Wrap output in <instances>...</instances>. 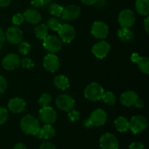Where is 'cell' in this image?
<instances>
[{"instance_id": "obj_1", "label": "cell", "mask_w": 149, "mask_h": 149, "mask_svg": "<svg viewBox=\"0 0 149 149\" xmlns=\"http://www.w3.org/2000/svg\"><path fill=\"white\" fill-rule=\"evenodd\" d=\"M20 127L27 135H36L40 130V125L37 119L31 115H27L22 118L20 121Z\"/></svg>"}, {"instance_id": "obj_2", "label": "cell", "mask_w": 149, "mask_h": 149, "mask_svg": "<svg viewBox=\"0 0 149 149\" xmlns=\"http://www.w3.org/2000/svg\"><path fill=\"white\" fill-rule=\"evenodd\" d=\"M104 93V90L98 83L93 82L87 86L84 90V96L91 101H97L100 100Z\"/></svg>"}, {"instance_id": "obj_3", "label": "cell", "mask_w": 149, "mask_h": 149, "mask_svg": "<svg viewBox=\"0 0 149 149\" xmlns=\"http://www.w3.org/2000/svg\"><path fill=\"white\" fill-rule=\"evenodd\" d=\"M130 124V129L133 134H138L145 130L148 127V121L146 118L141 115L132 116Z\"/></svg>"}, {"instance_id": "obj_4", "label": "cell", "mask_w": 149, "mask_h": 149, "mask_svg": "<svg viewBox=\"0 0 149 149\" xmlns=\"http://www.w3.org/2000/svg\"><path fill=\"white\" fill-rule=\"evenodd\" d=\"M43 46L47 51L50 53H56L62 47V42L58 36L49 35L43 39Z\"/></svg>"}, {"instance_id": "obj_5", "label": "cell", "mask_w": 149, "mask_h": 149, "mask_svg": "<svg viewBox=\"0 0 149 149\" xmlns=\"http://www.w3.org/2000/svg\"><path fill=\"white\" fill-rule=\"evenodd\" d=\"M118 21L122 28L132 27L135 22V15L130 9L123 10L119 15Z\"/></svg>"}, {"instance_id": "obj_6", "label": "cell", "mask_w": 149, "mask_h": 149, "mask_svg": "<svg viewBox=\"0 0 149 149\" xmlns=\"http://www.w3.org/2000/svg\"><path fill=\"white\" fill-rule=\"evenodd\" d=\"M87 120H88L90 126H102V125H105L107 121V114L104 110L101 109H97L92 112Z\"/></svg>"}, {"instance_id": "obj_7", "label": "cell", "mask_w": 149, "mask_h": 149, "mask_svg": "<svg viewBox=\"0 0 149 149\" xmlns=\"http://www.w3.org/2000/svg\"><path fill=\"white\" fill-rule=\"evenodd\" d=\"M57 107L64 111H69L74 109L75 100L71 96L66 94L60 95L55 100Z\"/></svg>"}, {"instance_id": "obj_8", "label": "cell", "mask_w": 149, "mask_h": 149, "mask_svg": "<svg viewBox=\"0 0 149 149\" xmlns=\"http://www.w3.org/2000/svg\"><path fill=\"white\" fill-rule=\"evenodd\" d=\"M58 31L61 40L65 43H70L74 39L76 36V31L71 25L65 24L61 25Z\"/></svg>"}, {"instance_id": "obj_9", "label": "cell", "mask_w": 149, "mask_h": 149, "mask_svg": "<svg viewBox=\"0 0 149 149\" xmlns=\"http://www.w3.org/2000/svg\"><path fill=\"white\" fill-rule=\"evenodd\" d=\"M109 26L104 22L96 21L92 26L91 33L96 39H106L109 35Z\"/></svg>"}, {"instance_id": "obj_10", "label": "cell", "mask_w": 149, "mask_h": 149, "mask_svg": "<svg viewBox=\"0 0 149 149\" xmlns=\"http://www.w3.org/2000/svg\"><path fill=\"white\" fill-rule=\"evenodd\" d=\"M100 146L102 149H118L119 141L114 135L108 132L100 137Z\"/></svg>"}, {"instance_id": "obj_11", "label": "cell", "mask_w": 149, "mask_h": 149, "mask_svg": "<svg viewBox=\"0 0 149 149\" xmlns=\"http://www.w3.org/2000/svg\"><path fill=\"white\" fill-rule=\"evenodd\" d=\"M39 119L42 122L46 124H52L56 121L57 113L52 107L45 106L42 107L39 112Z\"/></svg>"}, {"instance_id": "obj_12", "label": "cell", "mask_w": 149, "mask_h": 149, "mask_svg": "<svg viewBox=\"0 0 149 149\" xmlns=\"http://www.w3.org/2000/svg\"><path fill=\"white\" fill-rule=\"evenodd\" d=\"M23 31L19 28L12 26L7 29L6 32V39L10 43L18 45L23 40Z\"/></svg>"}, {"instance_id": "obj_13", "label": "cell", "mask_w": 149, "mask_h": 149, "mask_svg": "<svg viewBox=\"0 0 149 149\" xmlns=\"http://www.w3.org/2000/svg\"><path fill=\"white\" fill-rule=\"evenodd\" d=\"M20 63V57L17 54L10 53L6 55L2 60L3 68L7 71H12L19 66Z\"/></svg>"}, {"instance_id": "obj_14", "label": "cell", "mask_w": 149, "mask_h": 149, "mask_svg": "<svg viewBox=\"0 0 149 149\" xmlns=\"http://www.w3.org/2000/svg\"><path fill=\"white\" fill-rule=\"evenodd\" d=\"M80 13H81L80 7L75 4H71L63 7L61 16L62 18L65 20H74L79 17Z\"/></svg>"}, {"instance_id": "obj_15", "label": "cell", "mask_w": 149, "mask_h": 149, "mask_svg": "<svg viewBox=\"0 0 149 149\" xmlns=\"http://www.w3.org/2000/svg\"><path fill=\"white\" fill-rule=\"evenodd\" d=\"M110 51V45L106 41H100L97 42L93 47V52L97 58H104L107 56Z\"/></svg>"}, {"instance_id": "obj_16", "label": "cell", "mask_w": 149, "mask_h": 149, "mask_svg": "<svg viewBox=\"0 0 149 149\" xmlns=\"http://www.w3.org/2000/svg\"><path fill=\"white\" fill-rule=\"evenodd\" d=\"M43 65L44 67L48 71H50L52 73L55 72L60 66L59 59L53 53L48 54L44 58Z\"/></svg>"}, {"instance_id": "obj_17", "label": "cell", "mask_w": 149, "mask_h": 149, "mask_svg": "<svg viewBox=\"0 0 149 149\" xmlns=\"http://www.w3.org/2000/svg\"><path fill=\"white\" fill-rule=\"evenodd\" d=\"M138 100V95L134 91H126L121 95L120 102L123 106L130 107L135 106L137 100Z\"/></svg>"}, {"instance_id": "obj_18", "label": "cell", "mask_w": 149, "mask_h": 149, "mask_svg": "<svg viewBox=\"0 0 149 149\" xmlns=\"http://www.w3.org/2000/svg\"><path fill=\"white\" fill-rule=\"evenodd\" d=\"M26 108V102L20 97H13L8 103V109L13 113H19L24 111Z\"/></svg>"}, {"instance_id": "obj_19", "label": "cell", "mask_w": 149, "mask_h": 149, "mask_svg": "<svg viewBox=\"0 0 149 149\" xmlns=\"http://www.w3.org/2000/svg\"><path fill=\"white\" fill-rule=\"evenodd\" d=\"M24 20L31 24H36L42 20L41 14L34 9H28L23 13Z\"/></svg>"}, {"instance_id": "obj_20", "label": "cell", "mask_w": 149, "mask_h": 149, "mask_svg": "<svg viewBox=\"0 0 149 149\" xmlns=\"http://www.w3.org/2000/svg\"><path fill=\"white\" fill-rule=\"evenodd\" d=\"M36 136L39 138L49 140L53 138L55 136V130L50 124L45 125L40 128L39 132L36 134Z\"/></svg>"}, {"instance_id": "obj_21", "label": "cell", "mask_w": 149, "mask_h": 149, "mask_svg": "<svg viewBox=\"0 0 149 149\" xmlns=\"http://www.w3.org/2000/svg\"><path fill=\"white\" fill-rule=\"evenodd\" d=\"M53 83L57 88L61 90H66L69 87V81H68V79L65 76L62 75V74L56 76L54 78Z\"/></svg>"}, {"instance_id": "obj_22", "label": "cell", "mask_w": 149, "mask_h": 149, "mask_svg": "<svg viewBox=\"0 0 149 149\" xmlns=\"http://www.w3.org/2000/svg\"><path fill=\"white\" fill-rule=\"evenodd\" d=\"M135 9L141 15H148L149 13L148 0H136Z\"/></svg>"}, {"instance_id": "obj_23", "label": "cell", "mask_w": 149, "mask_h": 149, "mask_svg": "<svg viewBox=\"0 0 149 149\" xmlns=\"http://www.w3.org/2000/svg\"><path fill=\"white\" fill-rule=\"evenodd\" d=\"M114 125L119 132H126L130 129V124L127 119L123 116H119L114 121Z\"/></svg>"}, {"instance_id": "obj_24", "label": "cell", "mask_w": 149, "mask_h": 149, "mask_svg": "<svg viewBox=\"0 0 149 149\" xmlns=\"http://www.w3.org/2000/svg\"><path fill=\"white\" fill-rule=\"evenodd\" d=\"M118 36L122 42H130L134 38L133 33L128 28H121L118 30Z\"/></svg>"}, {"instance_id": "obj_25", "label": "cell", "mask_w": 149, "mask_h": 149, "mask_svg": "<svg viewBox=\"0 0 149 149\" xmlns=\"http://www.w3.org/2000/svg\"><path fill=\"white\" fill-rule=\"evenodd\" d=\"M136 63H138V68L142 72L145 74L149 73V58L147 57H139Z\"/></svg>"}, {"instance_id": "obj_26", "label": "cell", "mask_w": 149, "mask_h": 149, "mask_svg": "<svg viewBox=\"0 0 149 149\" xmlns=\"http://www.w3.org/2000/svg\"><path fill=\"white\" fill-rule=\"evenodd\" d=\"M48 28L45 24H40L35 28V34L36 37L40 39H44L48 36Z\"/></svg>"}, {"instance_id": "obj_27", "label": "cell", "mask_w": 149, "mask_h": 149, "mask_svg": "<svg viewBox=\"0 0 149 149\" xmlns=\"http://www.w3.org/2000/svg\"><path fill=\"white\" fill-rule=\"evenodd\" d=\"M101 99H103V101L107 105H109V106H112V105L115 104L116 101V95L111 92H106V93H103V97H102Z\"/></svg>"}, {"instance_id": "obj_28", "label": "cell", "mask_w": 149, "mask_h": 149, "mask_svg": "<svg viewBox=\"0 0 149 149\" xmlns=\"http://www.w3.org/2000/svg\"><path fill=\"white\" fill-rule=\"evenodd\" d=\"M63 10V7L56 3H52L49 7V13H50V15L58 16V17L61 16Z\"/></svg>"}, {"instance_id": "obj_29", "label": "cell", "mask_w": 149, "mask_h": 149, "mask_svg": "<svg viewBox=\"0 0 149 149\" xmlns=\"http://www.w3.org/2000/svg\"><path fill=\"white\" fill-rule=\"evenodd\" d=\"M46 26L50 30L53 31H58L61 27V23L56 18H50L47 21Z\"/></svg>"}, {"instance_id": "obj_30", "label": "cell", "mask_w": 149, "mask_h": 149, "mask_svg": "<svg viewBox=\"0 0 149 149\" xmlns=\"http://www.w3.org/2000/svg\"><path fill=\"white\" fill-rule=\"evenodd\" d=\"M52 96L47 93H45L41 96V97L39 100V103L42 107H45V106H48L50 102L52 101Z\"/></svg>"}, {"instance_id": "obj_31", "label": "cell", "mask_w": 149, "mask_h": 149, "mask_svg": "<svg viewBox=\"0 0 149 149\" xmlns=\"http://www.w3.org/2000/svg\"><path fill=\"white\" fill-rule=\"evenodd\" d=\"M19 47V52L22 54V55H27L30 52L31 50V46L29 43L27 42H20V44H18Z\"/></svg>"}, {"instance_id": "obj_32", "label": "cell", "mask_w": 149, "mask_h": 149, "mask_svg": "<svg viewBox=\"0 0 149 149\" xmlns=\"http://www.w3.org/2000/svg\"><path fill=\"white\" fill-rule=\"evenodd\" d=\"M50 0H31L32 7L34 8H38V7H42L46 6L47 4H49Z\"/></svg>"}, {"instance_id": "obj_33", "label": "cell", "mask_w": 149, "mask_h": 149, "mask_svg": "<svg viewBox=\"0 0 149 149\" xmlns=\"http://www.w3.org/2000/svg\"><path fill=\"white\" fill-rule=\"evenodd\" d=\"M8 119V111L6 109L0 107V125H2Z\"/></svg>"}, {"instance_id": "obj_34", "label": "cell", "mask_w": 149, "mask_h": 149, "mask_svg": "<svg viewBox=\"0 0 149 149\" xmlns=\"http://www.w3.org/2000/svg\"><path fill=\"white\" fill-rule=\"evenodd\" d=\"M79 112L78 111L73 110L72 109V110L68 111V118L73 122H77V121L79 120Z\"/></svg>"}, {"instance_id": "obj_35", "label": "cell", "mask_w": 149, "mask_h": 149, "mask_svg": "<svg viewBox=\"0 0 149 149\" xmlns=\"http://www.w3.org/2000/svg\"><path fill=\"white\" fill-rule=\"evenodd\" d=\"M13 23H14L15 25H20L23 23L24 21V17L22 14H20V13H17V14L15 15L13 17Z\"/></svg>"}, {"instance_id": "obj_36", "label": "cell", "mask_w": 149, "mask_h": 149, "mask_svg": "<svg viewBox=\"0 0 149 149\" xmlns=\"http://www.w3.org/2000/svg\"><path fill=\"white\" fill-rule=\"evenodd\" d=\"M22 66L25 68H31L34 66V63L29 58H24L21 62Z\"/></svg>"}, {"instance_id": "obj_37", "label": "cell", "mask_w": 149, "mask_h": 149, "mask_svg": "<svg viewBox=\"0 0 149 149\" xmlns=\"http://www.w3.org/2000/svg\"><path fill=\"white\" fill-rule=\"evenodd\" d=\"M7 87V80L3 76L0 75V93H4Z\"/></svg>"}, {"instance_id": "obj_38", "label": "cell", "mask_w": 149, "mask_h": 149, "mask_svg": "<svg viewBox=\"0 0 149 149\" xmlns=\"http://www.w3.org/2000/svg\"><path fill=\"white\" fill-rule=\"evenodd\" d=\"M128 149H145V147L142 143L136 141V142H133L132 143H131Z\"/></svg>"}, {"instance_id": "obj_39", "label": "cell", "mask_w": 149, "mask_h": 149, "mask_svg": "<svg viewBox=\"0 0 149 149\" xmlns=\"http://www.w3.org/2000/svg\"><path fill=\"white\" fill-rule=\"evenodd\" d=\"M39 149H56L54 144L50 142H44L41 144Z\"/></svg>"}, {"instance_id": "obj_40", "label": "cell", "mask_w": 149, "mask_h": 149, "mask_svg": "<svg viewBox=\"0 0 149 149\" xmlns=\"http://www.w3.org/2000/svg\"><path fill=\"white\" fill-rule=\"evenodd\" d=\"M4 39H5V36H4V32H3L1 28L0 27V49H1L3 45H4Z\"/></svg>"}, {"instance_id": "obj_41", "label": "cell", "mask_w": 149, "mask_h": 149, "mask_svg": "<svg viewBox=\"0 0 149 149\" xmlns=\"http://www.w3.org/2000/svg\"><path fill=\"white\" fill-rule=\"evenodd\" d=\"M12 0H0V7H5L10 4Z\"/></svg>"}, {"instance_id": "obj_42", "label": "cell", "mask_w": 149, "mask_h": 149, "mask_svg": "<svg viewBox=\"0 0 149 149\" xmlns=\"http://www.w3.org/2000/svg\"><path fill=\"white\" fill-rule=\"evenodd\" d=\"M81 1L84 4H87V5H93V4H95V3H97L98 0H81Z\"/></svg>"}, {"instance_id": "obj_43", "label": "cell", "mask_w": 149, "mask_h": 149, "mask_svg": "<svg viewBox=\"0 0 149 149\" xmlns=\"http://www.w3.org/2000/svg\"><path fill=\"white\" fill-rule=\"evenodd\" d=\"M135 106H136L137 108H138V109H143V108L144 107V103L143 101L142 100H140L139 98H138V100H137L136 103L135 104Z\"/></svg>"}, {"instance_id": "obj_44", "label": "cell", "mask_w": 149, "mask_h": 149, "mask_svg": "<svg viewBox=\"0 0 149 149\" xmlns=\"http://www.w3.org/2000/svg\"><path fill=\"white\" fill-rule=\"evenodd\" d=\"M143 26H144V29H145L147 33H148L149 32V18L148 17H146V18L145 21H144Z\"/></svg>"}, {"instance_id": "obj_45", "label": "cell", "mask_w": 149, "mask_h": 149, "mask_svg": "<svg viewBox=\"0 0 149 149\" xmlns=\"http://www.w3.org/2000/svg\"><path fill=\"white\" fill-rule=\"evenodd\" d=\"M13 149H26V148L24 144L22 143H18L15 146Z\"/></svg>"}, {"instance_id": "obj_46", "label": "cell", "mask_w": 149, "mask_h": 149, "mask_svg": "<svg viewBox=\"0 0 149 149\" xmlns=\"http://www.w3.org/2000/svg\"><path fill=\"white\" fill-rule=\"evenodd\" d=\"M139 55H138V53H133L132 55V56H131V60H132L134 63H136L137 61L138 60V58H139Z\"/></svg>"}]
</instances>
